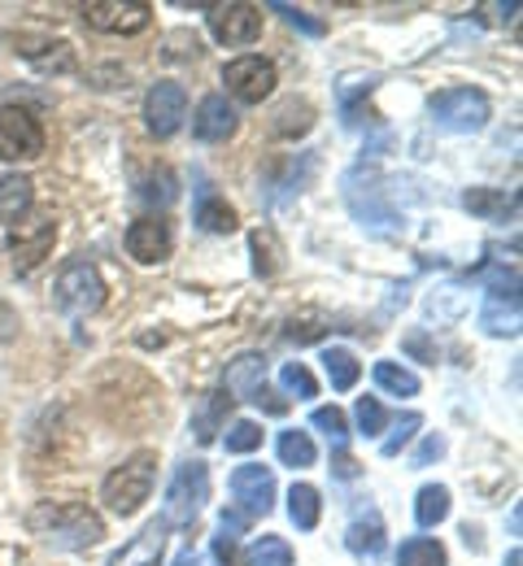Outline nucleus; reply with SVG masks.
I'll return each mask as SVG.
<instances>
[{
	"mask_svg": "<svg viewBox=\"0 0 523 566\" xmlns=\"http://www.w3.org/2000/svg\"><path fill=\"white\" fill-rule=\"evenodd\" d=\"M27 527L49 549H62V554H83V549L101 545V536H105L101 514H92L83 501H40L27 514Z\"/></svg>",
	"mask_w": 523,
	"mask_h": 566,
	"instance_id": "obj_1",
	"label": "nucleus"
},
{
	"mask_svg": "<svg viewBox=\"0 0 523 566\" xmlns=\"http://www.w3.org/2000/svg\"><path fill=\"white\" fill-rule=\"evenodd\" d=\"M210 501V467L206 462H184L170 475V489L161 501V527H188Z\"/></svg>",
	"mask_w": 523,
	"mask_h": 566,
	"instance_id": "obj_2",
	"label": "nucleus"
},
{
	"mask_svg": "<svg viewBox=\"0 0 523 566\" xmlns=\"http://www.w3.org/2000/svg\"><path fill=\"white\" fill-rule=\"evenodd\" d=\"M153 471H157V458H153V453L127 458L118 471H109V480H105V489H101L105 505H109L118 518L140 514V505H145L153 493Z\"/></svg>",
	"mask_w": 523,
	"mask_h": 566,
	"instance_id": "obj_3",
	"label": "nucleus"
},
{
	"mask_svg": "<svg viewBox=\"0 0 523 566\" xmlns=\"http://www.w3.org/2000/svg\"><path fill=\"white\" fill-rule=\"evenodd\" d=\"M53 305L62 310V314H71V318H83V314H96L101 305H105V283L96 275V266L92 262H66L62 266V275L53 283Z\"/></svg>",
	"mask_w": 523,
	"mask_h": 566,
	"instance_id": "obj_4",
	"label": "nucleus"
},
{
	"mask_svg": "<svg viewBox=\"0 0 523 566\" xmlns=\"http://www.w3.org/2000/svg\"><path fill=\"white\" fill-rule=\"evenodd\" d=\"M432 123L458 136H471L489 123V96L475 87H446L432 96Z\"/></svg>",
	"mask_w": 523,
	"mask_h": 566,
	"instance_id": "obj_5",
	"label": "nucleus"
},
{
	"mask_svg": "<svg viewBox=\"0 0 523 566\" xmlns=\"http://www.w3.org/2000/svg\"><path fill=\"white\" fill-rule=\"evenodd\" d=\"M345 201H349L354 218L372 231H393L397 227V210L384 201V179L372 170H349L345 175Z\"/></svg>",
	"mask_w": 523,
	"mask_h": 566,
	"instance_id": "obj_6",
	"label": "nucleus"
},
{
	"mask_svg": "<svg viewBox=\"0 0 523 566\" xmlns=\"http://www.w3.org/2000/svg\"><path fill=\"white\" fill-rule=\"evenodd\" d=\"M44 153V127L18 105H0V161H31Z\"/></svg>",
	"mask_w": 523,
	"mask_h": 566,
	"instance_id": "obj_7",
	"label": "nucleus"
},
{
	"mask_svg": "<svg viewBox=\"0 0 523 566\" xmlns=\"http://www.w3.org/2000/svg\"><path fill=\"white\" fill-rule=\"evenodd\" d=\"M53 240H57V222H53V218H31V222H18V227L4 235V249L13 253V271H18V275H31V271H35V266L49 258Z\"/></svg>",
	"mask_w": 523,
	"mask_h": 566,
	"instance_id": "obj_8",
	"label": "nucleus"
},
{
	"mask_svg": "<svg viewBox=\"0 0 523 566\" xmlns=\"http://www.w3.org/2000/svg\"><path fill=\"white\" fill-rule=\"evenodd\" d=\"M153 18V9L145 0H96V4H83V22L92 31H105V35H136L145 31Z\"/></svg>",
	"mask_w": 523,
	"mask_h": 566,
	"instance_id": "obj_9",
	"label": "nucleus"
},
{
	"mask_svg": "<svg viewBox=\"0 0 523 566\" xmlns=\"http://www.w3.org/2000/svg\"><path fill=\"white\" fill-rule=\"evenodd\" d=\"M480 327L489 336H515L520 332V280H515V271L493 280L489 296H484V310H480Z\"/></svg>",
	"mask_w": 523,
	"mask_h": 566,
	"instance_id": "obj_10",
	"label": "nucleus"
},
{
	"mask_svg": "<svg viewBox=\"0 0 523 566\" xmlns=\"http://www.w3.org/2000/svg\"><path fill=\"white\" fill-rule=\"evenodd\" d=\"M223 83L236 101H244V105H262V101L275 92L280 78H275V66H271L266 57H236V62H227Z\"/></svg>",
	"mask_w": 523,
	"mask_h": 566,
	"instance_id": "obj_11",
	"label": "nucleus"
},
{
	"mask_svg": "<svg viewBox=\"0 0 523 566\" xmlns=\"http://www.w3.org/2000/svg\"><path fill=\"white\" fill-rule=\"evenodd\" d=\"M184 114H188V92L179 83H170V78L153 83L149 96H145V118H149L153 136H161V140L175 136L184 127Z\"/></svg>",
	"mask_w": 523,
	"mask_h": 566,
	"instance_id": "obj_12",
	"label": "nucleus"
},
{
	"mask_svg": "<svg viewBox=\"0 0 523 566\" xmlns=\"http://www.w3.org/2000/svg\"><path fill=\"white\" fill-rule=\"evenodd\" d=\"M231 496L240 501L244 518L271 514V505H275V475H271V467H258V462L236 467L231 471Z\"/></svg>",
	"mask_w": 523,
	"mask_h": 566,
	"instance_id": "obj_13",
	"label": "nucleus"
},
{
	"mask_svg": "<svg viewBox=\"0 0 523 566\" xmlns=\"http://www.w3.org/2000/svg\"><path fill=\"white\" fill-rule=\"evenodd\" d=\"M210 31L219 44H253L262 35V9L258 4H215L210 9Z\"/></svg>",
	"mask_w": 523,
	"mask_h": 566,
	"instance_id": "obj_14",
	"label": "nucleus"
},
{
	"mask_svg": "<svg viewBox=\"0 0 523 566\" xmlns=\"http://www.w3.org/2000/svg\"><path fill=\"white\" fill-rule=\"evenodd\" d=\"M170 249H175L170 222H161V218H140V222H132V227H127V253H132L136 262L157 266V262H166V258H170Z\"/></svg>",
	"mask_w": 523,
	"mask_h": 566,
	"instance_id": "obj_15",
	"label": "nucleus"
},
{
	"mask_svg": "<svg viewBox=\"0 0 523 566\" xmlns=\"http://www.w3.org/2000/svg\"><path fill=\"white\" fill-rule=\"evenodd\" d=\"M223 388L227 397L236 401H253L262 388H266V357L262 354H240L236 361H227L223 370Z\"/></svg>",
	"mask_w": 523,
	"mask_h": 566,
	"instance_id": "obj_16",
	"label": "nucleus"
},
{
	"mask_svg": "<svg viewBox=\"0 0 523 566\" xmlns=\"http://www.w3.org/2000/svg\"><path fill=\"white\" fill-rule=\"evenodd\" d=\"M384 545H388V536H384V518H379L375 510H363V514L349 523V532H345V549H349L354 558L375 563V558L384 554Z\"/></svg>",
	"mask_w": 523,
	"mask_h": 566,
	"instance_id": "obj_17",
	"label": "nucleus"
},
{
	"mask_svg": "<svg viewBox=\"0 0 523 566\" xmlns=\"http://www.w3.org/2000/svg\"><path fill=\"white\" fill-rule=\"evenodd\" d=\"M192 132H197V140H206V144H219L236 132V109L227 105V96H206V101L197 105Z\"/></svg>",
	"mask_w": 523,
	"mask_h": 566,
	"instance_id": "obj_18",
	"label": "nucleus"
},
{
	"mask_svg": "<svg viewBox=\"0 0 523 566\" xmlns=\"http://www.w3.org/2000/svg\"><path fill=\"white\" fill-rule=\"evenodd\" d=\"M375 92V74H354V78H345L341 83V123L349 127V132H358L372 114H367V96Z\"/></svg>",
	"mask_w": 523,
	"mask_h": 566,
	"instance_id": "obj_19",
	"label": "nucleus"
},
{
	"mask_svg": "<svg viewBox=\"0 0 523 566\" xmlns=\"http://www.w3.org/2000/svg\"><path fill=\"white\" fill-rule=\"evenodd\" d=\"M462 206L471 213H480V218L502 222V218H515L520 197H515V192H498V188H467V192H462Z\"/></svg>",
	"mask_w": 523,
	"mask_h": 566,
	"instance_id": "obj_20",
	"label": "nucleus"
},
{
	"mask_svg": "<svg viewBox=\"0 0 523 566\" xmlns=\"http://www.w3.org/2000/svg\"><path fill=\"white\" fill-rule=\"evenodd\" d=\"M31 179L27 175H0V227L18 222L22 213L31 210Z\"/></svg>",
	"mask_w": 523,
	"mask_h": 566,
	"instance_id": "obj_21",
	"label": "nucleus"
},
{
	"mask_svg": "<svg viewBox=\"0 0 523 566\" xmlns=\"http://www.w3.org/2000/svg\"><path fill=\"white\" fill-rule=\"evenodd\" d=\"M22 57L44 74H71L75 71V49L66 40H53V44H40V49H22Z\"/></svg>",
	"mask_w": 523,
	"mask_h": 566,
	"instance_id": "obj_22",
	"label": "nucleus"
},
{
	"mask_svg": "<svg viewBox=\"0 0 523 566\" xmlns=\"http://www.w3.org/2000/svg\"><path fill=\"white\" fill-rule=\"evenodd\" d=\"M197 227L210 231V235H227V231H236V210L227 206L223 197L201 192V197H197Z\"/></svg>",
	"mask_w": 523,
	"mask_h": 566,
	"instance_id": "obj_23",
	"label": "nucleus"
},
{
	"mask_svg": "<svg viewBox=\"0 0 523 566\" xmlns=\"http://www.w3.org/2000/svg\"><path fill=\"white\" fill-rule=\"evenodd\" d=\"M310 127H314V105H310V101H284V105L275 109V123H271V132L284 136V140L305 136Z\"/></svg>",
	"mask_w": 523,
	"mask_h": 566,
	"instance_id": "obj_24",
	"label": "nucleus"
},
{
	"mask_svg": "<svg viewBox=\"0 0 523 566\" xmlns=\"http://www.w3.org/2000/svg\"><path fill=\"white\" fill-rule=\"evenodd\" d=\"M318 514H323L318 489H310V484H293V489H289V518L297 523L301 532H314V527H318Z\"/></svg>",
	"mask_w": 523,
	"mask_h": 566,
	"instance_id": "obj_25",
	"label": "nucleus"
},
{
	"mask_svg": "<svg viewBox=\"0 0 523 566\" xmlns=\"http://www.w3.org/2000/svg\"><path fill=\"white\" fill-rule=\"evenodd\" d=\"M275 449H280V462H284V467H293V471L314 467V458H318V449H314L310 431H280Z\"/></svg>",
	"mask_w": 523,
	"mask_h": 566,
	"instance_id": "obj_26",
	"label": "nucleus"
},
{
	"mask_svg": "<svg viewBox=\"0 0 523 566\" xmlns=\"http://www.w3.org/2000/svg\"><path fill=\"white\" fill-rule=\"evenodd\" d=\"M449 518V489L446 484H428L415 496V523L419 527H437Z\"/></svg>",
	"mask_w": 523,
	"mask_h": 566,
	"instance_id": "obj_27",
	"label": "nucleus"
},
{
	"mask_svg": "<svg viewBox=\"0 0 523 566\" xmlns=\"http://www.w3.org/2000/svg\"><path fill=\"white\" fill-rule=\"evenodd\" d=\"M323 370H327V379H332L336 392H349L358 384V375H363L358 357L349 354V349H323Z\"/></svg>",
	"mask_w": 523,
	"mask_h": 566,
	"instance_id": "obj_28",
	"label": "nucleus"
},
{
	"mask_svg": "<svg viewBox=\"0 0 523 566\" xmlns=\"http://www.w3.org/2000/svg\"><path fill=\"white\" fill-rule=\"evenodd\" d=\"M227 410H231V397H223V392H210V397H206V406H201L197 419H192V431H197L201 444H210V440L223 431Z\"/></svg>",
	"mask_w": 523,
	"mask_h": 566,
	"instance_id": "obj_29",
	"label": "nucleus"
},
{
	"mask_svg": "<svg viewBox=\"0 0 523 566\" xmlns=\"http://www.w3.org/2000/svg\"><path fill=\"white\" fill-rule=\"evenodd\" d=\"M375 384L384 388V392H393V397H415L419 392V375L415 370H406V366H397V361H375Z\"/></svg>",
	"mask_w": 523,
	"mask_h": 566,
	"instance_id": "obj_30",
	"label": "nucleus"
},
{
	"mask_svg": "<svg viewBox=\"0 0 523 566\" xmlns=\"http://www.w3.org/2000/svg\"><path fill=\"white\" fill-rule=\"evenodd\" d=\"M249 249H253V271L258 275H275L280 271V240H275L271 227H258L249 235Z\"/></svg>",
	"mask_w": 523,
	"mask_h": 566,
	"instance_id": "obj_31",
	"label": "nucleus"
},
{
	"mask_svg": "<svg viewBox=\"0 0 523 566\" xmlns=\"http://www.w3.org/2000/svg\"><path fill=\"white\" fill-rule=\"evenodd\" d=\"M397 566H449V558L437 541L415 536V541H406V545L397 549Z\"/></svg>",
	"mask_w": 523,
	"mask_h": 566,
	"instance_id": "obj_32",
	"label": "nucleus"
},
{
	"mask_svg": "<svg viewBox=\"0 0 523 566\" xmlns=\"http://www.w3.org/2000/svg\"><path fill=\"white\" fill-rule=\"evenodd\" d=\"M249 566H293V549L284 536H262L249 549Z\"/></svg>",
	"mask_w": 523,
	"mask_h": 566,
	"instance_id": "obj_33",
	"label": "nucleus"
},
{
	"mask_svg": "<svg viewBox=\"0 0 523 566\" xmlns=\"http://www.w3.org/2000/svg\"><path fill=\"white\" fill-rule=\"evenodd\" d=\"M419 427H423V419H419L415 410H410V415H401V419L393 423V431L379 440V453H384V458H397V453H401V449L415 440V431H419Z\"/></svg>",
	"mask_w": 523,
	"mask_h": 566,
	"instance_id": "obj_34",
	"label": "nucleus"
},
{
	"mask_svg": "<svg viewBox=\"0 0 523 566\" xmlns=\"http://www.w3.org/2000/svg\"><path fill=\"white\" fill-rule=\"evenodd\" d=\"M310 423L318 427L336 449H345V440H349V423H345V415H341L336 406H318V410L310 415Z\"/></svg>",
	"mask_w": 523,
	"mask_h": 566,
	"instance_id": "obj_35",
	"label": "nucleus"
},
{
	"mask_svg": "<svg viewBox=\"0 0 523 566\" xmlns=\"http://www.w3.org/2000/svg\"><path fill=\"white\" fill-rule=\"evenodd\" d=\"M223 444H227V453H253V449L262 444V427L253 423V419H236V423L227 427Z\"/></svg>",
	"mask_w": 523,
	"mask_h": 566,
	"instance_id": "obj_36",
	"label": "nucleus"
},
{
	"mask_svg": "<svg viewBox=\"0 0 523 566\" xmlns=\"http://www.w3.org/2000/svg\"><path fill=\"white\" fill-rule=\"evenodd\" d=\"M280 384L297 397V401H310V397H318V384H314V375L301 366V361H289L284 370H280Z\"/></svg>",
	"mask_w": 523,
	"mask_h": 566,
	"instance_id": "obj_37",
	"label": "nucleus"
},
{
	"mask_svg": "<svg viewBox=\"0 0 523 566\" xmlns=\"http://www.w3.org/2000/svg\"><path fill=\"white\" fill-rule=\"evenodd\" d=\"M157 554H161V527L153 523L149 532L127 549V558H123V563L127 566H157Z\"/></svg>",
	"mask_w": 523,
	"mask_h": 566,
	"instance_id": "obj_38",
	"label": "nucleus"
},
{
	"mask_svg": "<svg viewBox=\"0 0 523 566\" xmlns=\"http://www.w3.org/2000/svg\"><path fill=\"white\" fill-rule=\"evenodd\" d=\"M271 13H280L289 27H297V31L314 35V40L323 35V22H318V18H310V13H305V9H297V4H284V0H275V4H271Z\"/></svg>",
	"mask_w": 523,
	"mask_h": 566,
	"instance_id": "obj_39",
	"label": "nucleus"
},
{
	"mask_svg": "<svg viewBox=\"0 0 523 566\" xmlns=\"http://www.w3.org/2000/svg\"><path fill=\"white\" fill-rule=\"evenodd\" d=\"M384 423H388L384 406H379L375 397H363V401H358V431H363V436H379Z\"/></svg>",
	"mask_w": 523,
	"mask_h": 566,
	"instance_id": "obj_40",
	"label": "nucleus"
},
{
	"mask_svg": "<svg viewBox=\"0 0 523 566\" xmlns=\"http://www.w3.org/2000/svg\"><path fill=\"white\" fill-rule=\"evenodd\" d=\"M401 349L415 357V361H428V366H437V345L428 340V332L423 327H415V332H406V340H401Z\"/></svg>",
	"mask_w": 523,
	"mask_h": 566,
	"instance_id": "obj_41",
	"label": "nucleus"
},
{
	"mask_svg": "<svg viewBox=\"0 0 523 566\" xmlns=\"http://www.w3.org/2000/svg\"><path fill=\"white\" fill-rule=\"evenodd\" d=\"M441 458H446V436H428V440L415 449L410 467H432V462H441Z\"/></svg>",
	"mask_w": 523,
	"mask_h": 566,
	"instance_id": "obj_42",
	"label": "nucleus"
},
{
	"mask_svg": "<svg viewBox=\"0 0 523 566\" xmlns=\"http://www.w3.org/2000/svg\"><path fill=\"white\" fill-rule=\"evenodd\" d=\"M253 406H262L266 415H289V401H284L280 392H271V388H262V392L253 397Z\"/></svg>",
	"mask_w": 523,
	"mask_h": 566,
	"instance_id": "obj_43",
	"label": "nucleus"
},
{
	"mask_svg": "<svg viewBox=\"0 0 523 566\" xmlns=\"http://www.w3.org/2000/svg\"><path fill=\"white\" fill-rule=\"evenodd\" d=\"M215 558L223 566H240V558H236V536H223V532L215 536Z\"/></svg>",
	"mask_w": 523,
	"mask_h": 566,
	"instance_id": "obj_44",
	"label": "nucleus"
},
{
	"mask_svg": "<svg viewBox=\"0 0 523 566\" xmlns=\"http://www.w3.org/2000/svg\"><path fill=\"white\" fill-rule=\"evenodd\" d=\"M219 532H223V536H240V532H244V514L223 510V514H219Z\"/></svg>",
	"mask_w": 523,
	"mask_h": 566,
	"instance_id": "obj_45",
	"label": "nucleus"
},
{
	"mask_svg": "<svg viewBox=\"0 0 523 566\" xmlns=\"http://www.w3.org/2000/svg\"><path fill=\"white\" fill-rule=\"evenodd\" d=\"M332 471H336V480H354V475H358V462H354V458H345V453L336 449V462H332Z\"/></svg>",
	"mask_w": 523,
	"mask_h": 566,
	"instance_id": "obj_46",
	"label": "nucleus"
},
{
	"mask_svg": "<svg viewBox=\"0 0 523 566\" xmlns=\"http://www.w3.org/2000/svg\"><path fill=\"white\" fill-rule=\"evenodd\" d=\"M13 327H18V323H13L9 305H0V340H9V336H13Z\"/></svg>",
	"mask_w": 523,
	"mask_h": 566,
	"instance_id": "obj_47",
	"label": "nucleus"
},
{
	"mask_svg": "<svg viewBox=\"0 0 523 566\" xmlns=\"http://www.w3.org/2000/svg\"><path fill=\"white\" fill-rule=\"evenodd\" d=\"M175 566H201V558H197V554H192V549H184V554H179V558H175Z\"/></svg>",
	"mask_w": 523,
	"mask_h": 566,
	"instance_id": "obj_48",
	"label": "nucleus"
},
{
	"mask_svg": "<svg viewBox=\"0 0 523 566\" xmlns=\"http://www.w3.org/2000/svg\"><path fill=\"white\" fill-rule=\"evenodd\" d=\"M506 566H520V549H511V558H506Z\"/></svg>",
	"mask_w": 523,
	"mask_h": 566,
	"instance_id": "obj_49",
	"label": "nucleus"
}]
</instances>
